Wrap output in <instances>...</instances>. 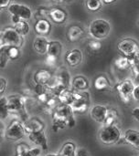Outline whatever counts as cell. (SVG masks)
<instances>
[{
  "label": "cell",
  "instance_id": "60d3db41",
  "mask_svg": "<svg viewBox=\"0 0 139 156\" xmlns=\"http://www.w3.org/2000/svg\"><path fill=\"white\" fill-rule=\"evenodd\" d=\"M11 1L12 0H0V8L4 9L9 7V5H11Z\"/></svg>",
  "mask_w": 139,
  "mask_h": 156
},
{
  "label": "cell",
  "instance_id": "277c9868",
  "mask_svg": "<svg viewBox=\"0 0 139 156\" xmlns=\"http://www.w3.org/2000/svg\"><path fill=\"white\" fill-rule=\"evenodd\" d=\"M0 47H16L20 48L22 45V36L13 27H5L1 31Z\"/></svg>",
  "mask_w": 139,
  "mask_h": 156
},
{
  "label": "cell",
  "instance_id": "52a82bcc",
  "mask_svg": "<svg viewBox=\"0 0 139 156\" xmlns=\"http://www.w3.org/2000/svg\"><path fill=\"white\" fill-rule=\"evenodd\" d=\"M74 114H83L90 108V96L87 91L75 90V100L70 105Z\"/></svg>",
  "mask_w": 139,
  "mask_h": 156
},
{
  "label": "cell",
  "instance_id": "d590c367",
  "mask_svg": "<svg viewBox=\"0 0 139 156\" xmlns=\"http://www.w3.org/2000/svg\"><path fill=\"white\" fill-rule=\"evenodd\" d=\"M10 59H9L8 56L6 55L5 51L3 48H0V67H1L2 69L4 68H5V66H6V64H7V62Z\"/></svg>",
  "mask_w": 139,
  "mask_h": 156
},
{
  "label": "cell",
  "instance_id": "b9f144b4",
  "mask_svg": "<svg viewBox=\"0 0 139 156\" xmlns=\"http://www.w3.org/2000/svg\"><path fill=\"white\" fill-rule=\"evenodd\" d=\"M133 99L139 103V85H136L134 92H133Z\"/></svg>",
  "mask_w": 139,
  "mask_h": 156
},
{
  "label": "cell",
  "instance_id": "bcb514c9",
  "mask_svg": "<svg viewBox=\"0 0 139 156\" xmlns=\"http://www.w3.org/2000/svg\"><path fill=\"white\" fill-rule=\"evenodd\" d=\"M45 156H60V154H48Z\"/></svg>",
  "mask_w": 139,
  "mask_h": 156
},
{
  "label": "cell",
  "instance_id": "f35d334b",
  "mask_svg": "<svg viewBox=\"0 0 139 156\" xmlns=\"http://www.w3.org/2000/svg\"><path fill=\"white\" fill-rule=\"evenodd\" d=\"M75 156H90V154L87 149L83 147H79L76 150V154Z\"/></svg>",
  "mask_w": 139,
  "mask_h": 156
},
{
  "label": "cell",
  "instance_id": "ab89813d",
  "mask_svg": "<svg viewBox=\"0 0 139 156\" xmlns=\"http://www.w3.org/2000/svg\"><path fill=\"white\" fill-rule=\"evenodd\" d=\"M6 80L3 77H0V94L3 95V93L5 91V89H6Z\"/></svg>",
  "mask_w": 139,
  "mask_h": 156
},
{
  "label": "cell",
  "instance_id": "74e56055",
  "mask_svg": "<svg viewBox=\"0 0 139 156\" xmlns=\"http://www.w3.org/2000/svg\"><path fill=\"white\" fill-rule=\"evenodd\" d=\"M57 60H58L57 57H54V56H51V55H47L46 59H45V63H46L47 66L52 68V67H54L56 65Z\"/></svg>",
  "mask_w": 139,
  "mask_h": 156
},
{
  "label": "cell",
  "instance_id": "484cf974",
  "mask_svg": "<svg viewBox=\"0 0 139 156\" xmlns=\"http://www.w3.org/2000/svg\"><path fill=\"white\" fill-rule=\"evenodd\" d=\"M118 118H119L118 112L114 108H108V112H107L105 120L103 124L106 126L116 125V122H118Z\"/></svg>",
  "mask_w": 139,
  "mask_h": 156
},
{
  "label": "cell",
  "instance_id": "836d02e7",
  "mask_svg": "<svg viewBox=\"0 0 139 156\" xmlns=\"http://www.w3.org/2000/svg\"><path fill=\"white\" fill-rule=\"evenodd\" d=\"M30 149V147L25 144V143H20L16 145V156H21L26 152H27Z\"/></svg>",
  "mask_w": 139,
  "mask_h": 156
},
{
  "label": "cell",
  "instance_id": "9a60e30c",
  "mask_svg": "<svg viewBox=\"0 0 139 156\" xmlns=\"http://www.w3.org/2000/svg\"><path fill=\"white\" fill-rule=\"evenodd\" d=\"M24 127H25L26 133L30 134V133L44 130L45 124L41 119L38 118V117H34V118L27 120L24 122Z\"/></svg>",
  "mask_w": 139,
  "mask_h": 156
},
{
  "label": "cell",
  "instance_id": "ee69618b",
  "mask_svg": "<svg viewBox=\"0 0 139 156\" xmlns=\"http://www.w3.org/2000/svg\"><path fill=\"white\" fill-rule=\"evenodd\" d=\"M134 81L136 83V85H139V73L135 75V78H134Z\"/></svg>",
  "mask_w": 139,
  "mask_h": 156
},
{
  "label": "cell",
  "instance_id": "f1b7e54d",
  "mask_svg": "<svg viewBox=\"0 0 139 156\" xmlns=\"http://www.w3.org/2000/svg\"><path fill=\"white\" fill-rule=\"evenodd\" d=\"M0 48H3L5 51V53L8 56L10 60H16L20 56L19 48H16V47H0Z\"/></svg>",
  "mask_w": 139,
  "mask_h": 156
},
{
  "label": "cell",
  "instance_id": "e575fe53",
  "mask_svg": "<svg viewBox=\"0 0 139 156\" xmlns=\"http://www.w3.org/2000/svg\"><path fill=\"white\" fill-rule=\"evenodd\" d=\"M87 47H88L89 50H91L93 52H96V51H99L102 48V44L97 39H95V40L89 41L88 44H87Z\"/></svg>",
  "mask_w": 139,
  "mask_h": 156
},
{
  "label": "cell",
  "instance_id": "e0dca14e",
  "mask_svg": "<svg viewBox=\"0 0 139 156\" xmlns=\"http://www.w3.org/2000/svg\"><path fill=\"white\" fill-rule=\"evenodd\" d=\"M84 35V30L82 27H81L78 25H72L69 27L67 33H66V37L69 42L74 43L79 41Z\"/></svg>",
  "mask_w": 139,
  "mask_h": 156
},
{
  "label": "cell",
  "instance_id": "4316f807",
  "mask_svg": "<svg viewBox=\"0 0 139 156\" xmlns=\"http://www.w3.org/2000/svg\"><path fill=\"white\" fill-rule=\"evenodd\" d=\"M114 64H115V67L120 71H125V70H127L128 69H131L130 59L125 56H120L116 58L115 59Z\"/></svg>",
  "mask_w": 139,
  "mask_h": 156
},
{
  "label": "cell",
  "instance_id": "cb8c5ba5",
  "mask_svg": "<svg viewBox=\"0 0 139 156\" xmlns=\"http://www.w3.org/2000/svg\"><path fill=\"white\" fill-rule=\"evenodd\" d=\"M124 140L126 144H130L131 146L139 149V132L133 130V129H128L124 133Z\"/></svg>",
  "mask_w": 139,
  "mask_h": 156
},
{
  "label": "cell",
  "instance_id": "7c38bea8",
  "mask_svg": "<svg viewBox=\"0 0 139 156\" xmlns=\"http://www.w3.org/2000/svg\"><path fill=\"white\" fill-rule=\"evenodd\" d=\"M54 78V75L46 69H38L35 73H34V82L36 84H40V85H45V86H49V83L52 81Z\"/></svg>",
  "mask_w": 139,
  "mask_h": 156
},
{
  "label": "cell",
  "instance_id": "30bf717a",
  "mask_svg": "<svg viewBox=\"0 0 139 156\" xmlns=\"http://www.w3.org/2000/svg\"><path fill=\"white\" fill-rule=\"evenodd\" d=\"M8 12L10 15H14L18 16L22 20H29L32 16V11L31 9L26 5H21V4H11L8 7Z\"/></svg>",
  "mask_w": 139,
  "mask_h": 156
},
{
  "label": "cell",
  "instance_id": "d4e9b609",
  "mask_svg": "<svg viewBox=\"0 0 139 156\" xmlns=\"http://www.w3.org/2000/svg\"><path fill=\"white\" fill-rule=\"evenodd\" d=\"M76 150H77V147H76L75 143L69 141V142H66L62 145V147L60 150L59 154L60 156H75Z\"/></svg>",
  "mask_w": 139,
  "mask_h": 156
},
{
  "label": "cell",
  "instance_id": "5b68a950",
  "mask_svg": "<svg viewBox=\"0 0 139 156\" xmlns=\"http://www.w3.org/2000/svg\"><path fill=\"white\" fill-rule=\"evenodd\" d=\"M26 134L24 122L19 120L12 121L5 131V139L8 142H17Z\"/></svg>",
  "mask_w": 139,
  "mask_h": 156
},
{
  "label": "cell",
  "instance_id": "6da1fadb",
  "mask_svg": "<svg viewBox=\"0 0 139 156\" xmlns=\"http://www.w3.org/2000/svg\"><path fill=\"white\" fill-rule=\"evenodd\" d=\"M52 130L57 133L66 127H74L76 120L74 112L70 105L59 103L52 112Z\"/></svg>",
  "mask_w": 139,
  "mask_h": 156
},
{
  "label": "cell",
  "instance_id": "7dc6e473",
  "mask_svg": "<svg viewBox=\"0 0 139 156\" xmlns=\"http://www.w3.org/2000/svg\"><path fill=\"white\" fill-rule=\"evenodd\" d=\"M65 1H68V2H70V1H72V0H65Z\"/></svg>",
  "mask_w": 139,
  "mask_h": 156
},
{
  "label": "cell",
  "instance_id": "4dcf8cb0",
  "mask_svg": "<svg viewBox=\"0 0 139 156\" xmlns=\"http://www.w3.org/2000/svg\"><path fill=\"white\" fill-rule=\"evenodd\" d=\"M14 27L16 29V31L21 35L25 36L29 32V24L26 20H21L16 25H14Z\"/></svg>",
  "mask_w": 139,
  "mask_h": 156
},
{
  "label": "cell",
  "instance_id": "8d00e7d4",
  "mask_svg": "<svg viewBox=\"0 0 139 156\" xmlns=\"http://www.w3.org/2000/svg\"><path fill=\"white\" fill-rule=\"evenodd\" d=\"M42 149L39 147H35V148H30L27 152L23 154L21 156H38L40 154Z\"/></svg>",
  "mask_w": 139,
  "mask_h": 156
},
{
  "label": "cell",
  "instance_id": "8fae6325",
  "mask_svg": "<svg viewBox=\"0 0 139 156\" xmlns=\"http://www.w3.org/2000/svg\"><path fill=\"white\" fill-rule=\"evenodd\" d=\"M28 139L31 143H33L34 144H36L39 148H41L43 152L49 151L48 139H47V136H46L44 130L28 134Z\"/></svg>",
  "mask_w": 139,
  "mask_h": 156
},
{
  "label": "cell",
  "instance_id": "2e32d148",
  "mask_svg": "<svg viewBox=\"0 0 139 156\" xmlns=\"http://www.w3.org/2000/svg\"><path fill=\"white\" fill-rule=\"evenodd\" d=\"M54 75H55V78L57 79L59 84L70 88V86L71 85L72 78L71 77V73L69 72V70L66 68H64V67L59 68L56 70Z\"/></svg>",
  "mask_w": 139,
  "mask_h": 156
},
{
  "label": "cell",
  "instance_id": "4fadbf2b",
  "mask_svg": "<svg viewBox=\"0 0 139 156\" xmlns=\"http://www.w3.org/2000/svg\"><path fill=\"white\" fill-rule=\"evenodd\" d=\"M107 112L108 108L106 106L102 104H96L90 109V116L94 122L98 123H104Z\"/></svg>",
  "mask_w": 139,
  "mask_h": 156
},
{
  "label": "cell",
  "instance_id": "f6af8a7d",
  "mask_svg": "<svg viewBox=\"0 0 139 156\" xmlns=\"http://www.w3.org/2000/svg\"><path fill=\"white\" fill-rule=\"evenodd\" d=\"M116 0H104V4H112L114 2H115Z\"/></svg>",
  "mask_w": 139,
  "mask_h": 156
},
{
  "label": "cell",
  "instance_id": "3957f363",
  "mask_svg": "<svg viewBox=\"0 0 139 156\" xmlns=\"http://www.w3.org/2000/svg\"><path fill=\"white\" fill-rule=\"evenodd\" d=\"M111 24L104 18H96L89 25V34L94 39H103L109 36Z\"/></svg>",
  "mask_w": 139,
  "mask_h": 156
},
{
  "label": "cell",
  "instance_id": "5bb4252c",
  "mask_svg": "<svg viewBox=\"0 0 139 156\" xmlns=\"http://www.w3.org/2000/svg\"><path fill=\"white\" fill-rule=\"evenodd\" d=\"M82 52L79 48H72L65 55V62L71 68L78 67L82 61Z\"/></svg>",
  "mask_w": 139,
  "mask_h": 156
},
{
  "label": "cell",
  "instance_id": "7bdbcfd3",
  "mask_svg": "<svg viewBox=\"0 0 139 156\" xmlns=\"http://www.w3.org/2000/svg\"><path fill=\"white\" fill-rule=\"evenodd\" d=\"M132 116H133V118L136 121L139 122V107H136V108L133 109V111H132Z\"/></svg>",
  "mask_w": 139,
  "mask_h": 156
},
{
  "label": "cell",
  "instance_id": "d6a6232c",
  "mask_svg": "<svg viewBox=\"0 0 139 156\" xmlns=\"http://www.w3.org/2000/svg\"><path fill=\"white\" fill-rule=\"evenodd\" d=\"M49 9L46 7H40L36 11L35 17L37 18V20L46 19V17H49Z\"/></svg>",
  "mask_w": 139,
  "mask_h": 156
},
{
  "label": "cell",
  "instance_id": "f546056e",
  "mask_svg": "<svg viewBox=\"0 0 139 156\" xmlns=\"http://www.w3.org/2000/svg\"><path fill=\"white\" fill-rule=\"evenodd\" d=\"M0 113H1V121L5 120L8 117L9 110H8V105H7V97H4L3 95H1L0 98Z\"/></svg>",
  "mask_w": 139,
  "mask_h": 156
},
{
  "label": "cell",
  "instance_id": "83f0119b",
  "mask_svg": "<svg viewBox=\"0 0 139 156\" xmlns=\"http://www.w3.org/2000/svg\"><path fill=\"white\" fill-rule=\"evenodd\" d=\"M61 50H62V44L58 40H52L49 41V46L47 55H51L59 58L61 53Z\"/></svg>",
  "mask_w": 139,
  "mask_h": 156
},
{
  "label": "cell",
  "instance_id": "8992f818",
  "mask_svg": "<svg viewBox=\"0 0 139 156\" xmlns=\"http://www.w3.org/2000/svg\"><path fill=\"white\" fill-rule=\"evenodd\" d=\"M136 87V83L131 79H126L122 81H120L116 87L115 90L117 91L118 97L120 101L124 103H129L133 98V92Z\"/></svg>",
  "mask_w": 139,
  "mask_h": 156
},
{
  "label": "cell",
  "instance_id": "d6986e66",
  "mask_svg": "<svg viewBox=\"0 0 139 156\" xmlns=\"http://www.w3.org/2000/svg\"><path fill=\"white\" fill-rule=\"evenodd\" d=\"M60 103L71 105L75 100V90H71L68 87H64L56 97Z\"/></svg>",
  "mask_w": 139,
  "mask_h": 156
},
{
  "label": "cell",
  "instance_id": "7a4b0ae2",
  "mask_svg": "<svg viewBox=\"0 0 139 156\" xmlns=\"http://www.w3.org/2000/svg\"><path fill=\"white\" fill-rule=\"evenodd\" d=\"M98 139L106 145L117 144L121 141V131L116 125H103L99 129Z\"/></svg>",
  "mask_w": 139,
  "mask_h": 156
},
{
  "label": "cell",
  "instance_id": "603a6c76",
  "mask_svg": "<svg viewBox=\"0 0 139 156\" xmlns=\"http://www.w3.org/2000/svg\"><path fill=\"white\" fill-rule=\"evenodd\" d=\"M93 86L98 91H109L112 89L110 80L105 75H99L93 80Z\"/></svg>",
  "mask_w": 139,
  "mask_h": 156
},
{
  "label": "cell",
  "instance_id": "9c48e42d",
  "mask_svg": "<svg viewBox=\"0 0 139 156\" xmlns=\"http://www.w3.org/2000/svg\"><path fill=\"white\" fill-rule=\"evenodd\" d=\"M7 105L8 110L10 113L17 114L18 116H25L27 115L25 112V106H26V100L24 97L14 94L7 97Z\"/></svg>",
  "mask_w": 139,
  "mask_h": 156
},
{
  "label": "cell",
  "instance_id": "ba28073f",
  "mask_svg": "<svg viewBox=\"0 0 139 156\" xmlns=\"http://www.w3.org/2000/svg\"><path fill=\"white\" fill-rule=\"evenodd\" d=\"M117 48L123 56L128 58H133L139 55V44L133 38L126 37L120 40L117 44Z\"/></svg>",
  "mask_w": 139,
  "mask_h": 156
},
{
  "label": "cell",
  "instance_id": "1f68e13d",
  "mask_svg": "<svg viewBox=\"0 0 139 156\" xmlns=\"http://www.w3.org/2000/svg\"><path fill=\"white\" fill-rule=\"evenodd\" d=\"M104 0H86L85 5L86 7L90 11H98L103 6Z\"/></svg>",
  "mask_w": 139,
  "mask_h": 156
},
{
  "label": "cell",
  "instance_id": "44dd1931",
  "mask_svg": "<svg viewBox=\"0 0 139 156\" xmlns=\"http://www.w3.org/2000/svg\"><path fill=\"white\" fill-rule=\"evenodd\" d=\"M49 17L56 24H62L67 19V13L64 9L60 7H53L49 9Z\"/></svg>",
  "mask_w": 139,
  "mask_h": 156
},
{
  "label": "cell",
  "instance_id": "ffe728a7",
  "mask_svg": "<svg viewBox=\"0 0 139 156\" xmlns=\"http://www.w3.org/2000/svg\"><path fill=\"white\" fill-rule=\"evenodd\" d=\"M49 46V41L45 37L38 36L33 41V48H34V50L37 53L40 54V55H44V54L48 53Z\"/></svg>",
  "mask_w": 139,
  "mask_h": 156
},
{
  "label": "cell",
  "instance_id": "ac0fdd59",
  "mask_svg": "<svg viewBox=\"0 0 139 156\" xmlns=\"http://www.w3.org/2000/svg\"><path fill=\"white\" fill-rule=\"evenodd\" d=\"M72 89L77 91H87L90 87V82L88 79L82 75H77L72 78L71 85Z\"/></svg>",
  "mask_w": 139,
  "mask_h": 156
},
{
  "label": "cell",
  "instance_id": "7402d4cb",
  "mask_svg": "<svg viewBox=\"0 0 139 156\" xmlns=\"http://www.w3.org/2000/svg\"><path fill=\"white\" fill-rule=\"evenodd\" d=\"M34 30L37 35L40 37L48 36L51 30V25L47 19H39L34 25Z\"/></svg>",
  "mask_w": 139,
  "mask_h": 156
}]
</instances>
